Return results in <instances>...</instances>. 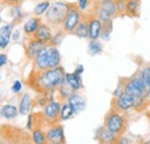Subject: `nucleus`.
<instances>
[{"instance_id":"obj_9","label":"nucleus","mask_w":150,"mask_h":144,"mask_svg":"<svg viewBox=\"0 0 150 144\" xmlns=\"http://www.w3.org/2000/svg\"><path fill=\"white\" fill-rule=\"evenodd\" d=\"M31 37L36 38L38 40L43 42L44 44H50L52 37H53V32H52V28L49 24L45 23H40V25L38 27V29L35 31V34Z\"/></svg>"},{"instance_id":"obj_21","label":"nucleus","mask_w":150,"mask_h":144,"mask_svg":"<svg viewBox=\"0 0 150 144\" xmlns=\"http://www.w3.org/2000/svg\"><path fill=\"white\" fill-rule=\"evenodd\" d=\"M140 0H127V7H126V14L132 18H137L140 15Z\"/></svg>"},{"instance_id":"obj_8","label":"nucleus","mask_w":150,"mask_h":144,"mask_svg":"<svg viewBox=\"0 0 150 144\" xmlns=\"http://www.w3.org/2000/svg\"><path fill=\"white\" fill-rule=\"evenodd\" d=\"M46 138L47 142L52 144H64L65 143V134L64 128L60 125H52L46 130Z\"/></svg>"},{"instance_id":"obj_1","label":"nucleus","mask_w":150,"mask_h":144,"mask_svg":"<svg viewBox=\"0 0 150 144\" xmlns=\"http://www.w3.org/2000/svg\"><path fill=\"white\" fill-rule=\"evenodd\" d=\"M65 75L66 73L60 66L45 71L34 69L29 75L28 84L38 93L49 95L57 90L65 82Z\"/></svg>"},{"instance_id":"obj_2","label":"nucleus","mask_w":150,"mask_h":144,"mask_svg":"<svg viewBox=\"0 0 150 144\" xmlns=\"http://www.w3.org/2000/svg\"><path fill=\"white\" fill-rule=\"evenodd\" d=\"M104 127L108 128L110 131H112L117 136H122V134L127 129V119L124 112H120L118 109L111 107L109 113L105 116Z\"/></svg>"},{"instance_id":"obj_29","label":"nucleus","mask_w":150,"mask_h":144,"mask_svg":"<svg viewBox=\"0 0 150 144\" xmlns=\"http://www.w3.org/2000/svg\"><path fill=\"white\" fill-rule=\"evenodd\" d=\"M118 13L121 15L126 14V7H127V0H114Z\"/></svg>"},{"instance_id":"obj_32","label":"nucleus","mask_w":150,"mask_h":144,"mask_svg":"<svg viewBox=\"0 0 150 144\" xmlns=\"http://www.w3.org/2000/svg\"><path fill=\"white\" fill-rule=\"evenodd\" d=\"M34 115H29V119H28V125H27V128L29 129V130H31V129H34Z\"/></svg>"},{"instance_id":"obj_3","label":"nucleus","mask_w":150,"mask_h":144,"mask_svg":"<svg viewBox=\"0 0 150 144\" xmlns=\"http://www.w3.org/2000/svg\"><path fill=\"white\" fill-rule=\"evenodd\" d=\"M71 8V4L65 2V1H57L45 13L46 15V21L49 22L50 25L52 27H60L62 25L66 15Z\"/></svg>"},{"instance_id":"obj_11","label":"nucleus","mask_w":150,"mask_h":144,"mask_svg":"<svg viewBox=\"0 0 150 144\" xmlns=\"http://www.w3.org/2000/svg\"><path fill=\"white\" fill-rule=\"evenodd\" d=\"M34 69L45 71L50 69L49 67V58H47V45H45L34 59Z\"/></svg>"},{"instance_id":"obj_7","label":"nucleus","mask_w":150,"mask_h":144,"mask_svg":"<svg viewBox=\"0 0 150 144\" xmlns=\"http://www.w3.org/2000/svg\"><path fill=\"white\" fill-rule=\"evenodd\" d=\"M88 28H89V36L91 40L98 39L102 35L103 30V22L95 13L88 14Z\"/></svg>"},{"instance_id":"obj_34","label":"nucleus","mask_w":150,"mask_h":144,"mask_svg":"<svg viewBox=\"0 0 150 144\" xmlns=\"http://www.w3.org/2000/svg\"><path fill=\"white\" fill-rule=\"evenodd\" d=\"M2 1L6 2V4H11V5H18V4H20L23 0H2Z\"/></svg>"},{"instance_id":"obj_16","label":"nucleus","mask_w":150,"mask_h":144,"mask_svg":"<svg viewBox=\"0 0 150 144\" xmlns=\"http://www.w3.org/2000/svg\"><path fill=\"white\" fill-rule=\"evenodd\" d=\"M74 35L79 38H87L89 36V28H88V14H83L82 20L75 28Z\"/></svg>"},{"instance_id":"obj_35","label":"nucleus","mask_w":150,"mask_h":144,"mask_svg":"<svg viewBox=\"0 0 150 144\" xmlns=\"http://www.w3.org/2000/svg\"><path fill=\"white\" fill-rule=\"evenodd\" d=\"M83 72V66L82 65H80V66H77V68H76V71H75V74H77V75H81Z\"/></svg>"},{"instance_id":"obj_26","label":"nucleus","mask_w":150,"mask_h":144,"mask_svg":"<svg viewBox=\"0 0 150 144\" xmlns=\"http://www.w3.org/2000/svg\"><path fill=\"white\" fill-rule=\"evenodd\" d=\"M103 47H102V44L96 39V40H90L89 45H88V53L90 55H96V54H99L102 52Z\"/></svg>"},{"instance_id":"obj_18","label":"nucleus","mask_w":150,"mask_h":144,"mask_svg":"<svg viewBox=\"0 0 150 144\" xmlns=\"http://www.w3.org/2000/svg\"><path fill=\"white\" fill-rule=\"evenodd\" d=\"M31 107H33V99H31V97H30L29 93H24V95L21 97L20 103H19L20 114H22V115L29 114Z\"/></svg>"},{"instance_id":"obj_17","label":"nucleus","mask_w":150,"mask_h":144,"mask_svg":"<svg viewBox=\"0 0 150 144\" xmlns=\"http://www.w3.org/2000/svg\"><path fill=\"white\" fill-rule=\"evenodd\" d=\"M42 23V20L39 16H35V18H29L24 25H23V31L27 36H33L35 34V31L38 29V27Z\"/></svg>"},{"instance_id":"obj_28","label":"nucleus","mask_w":150,"mask_h":144,"mask_svg":"<svg viewBox=\"0 0 150 144\" xmlns=\"http://www.w3.org/2000/svg\"><path fill=\"white\" fill-rule=\"evenodd\" d=\"M65 35H66V32L64 31V29L59 30V31H58V32L56 34V35H53L52 39H51V42H50V45L58 46L59 44H61V42H62V39H64Z\"/></svg>"},{"instance_id":"obj_31","label":"nucleus","mask_w":150,"mask_h":144,"mask_svg":"<svg viewBox=\"0 0 150 144\" xmlns=\"http://www.w3.org/2000/svg\"><path fill=\"white\" fill-rule=\"evenodd\" d=\"M89 4V0H77V6L81 11H84Z\"/></svg>"},{"instance_id":"obj_5","label":"nucleus","mask_w":150,"mask_h":144,"mask_svg":"<svg viewBox=\"0 0 150 144\" xmlns=\"http://www.w3.org/2000/svg\"><path fill=\"white\" fill-rule=\"evenodd\" d=\"M60 111H61V104L59 102L54 100H49V103L44 106V121L52 125H57L61 119H60Z\"/></svg>"},{"instance_id":"obj_39","label":"nucleus","mask_w":150,"mask_h":144,"mask_svg":"<svg viewBox=\"0 0 150 144\" xmlns=\"http://www.w3.org/2000/svg\"><path fill=\"white\" fill-rule=\"evenodd\" d=\"M0 22H1V16H0Z\"/></svg>"},{"instance_id":"obj_38","label":"nucleus","mask_w":150,"mask_h":144,"mask_svg":"<svg viewBox=\"0 0 150 144\" xmlns=\"http://www.w3.org/2000/svg\"><path fill=\"white\" fill-rule=\"evenodd\" d=\"M146 143H147V144H150V141H147V142H146Z\"/></svg>"},{"instance_id":"obj_4","label":"nucleus","mask_w":150,"mask_h":144,"mask_svg":"<svg viewBox=\"0 0 150 144\" xmlns=\"http://www.w3.org/2000/svg\"><path fill=\"white\" fill-rule=\"evenodd\" d=\"M82 11L79 8L77 4H71V8L66 15V18L62 23V29L66 34H74L75 28L77 27V24L80 23V21L82 20Z\"/></svg>"},{"instance_id":"obj_27","label":"nucleus","mask_w":150,"mask_h":144,"mask_svg":"<svg viewBox=\"0 0 150 144\" xmlns=\"http://www.w3.org/2000/svg\"><path fill=\"white\" fill-rule=\"evenodd\" d=\"M49 8H50V2H49V1L39 2V4L36 5V7L34 8V14H35L36 16H40V15H43L44 13H46Z\"/></svg>"},{"instance_id":"obj_6","label":"nucleus","mask_w":150,"mask_h":144,"mask_svg":"<svg viewBox=\"0 0 150 144\" xmlns=\"http://www.w3.org/2000/svg\"><path fill=\"white\" fill-rule=\"evenodd\" d=\"M111 107L114 108V109H118L120 112L126 113L132 107H134V97L132 95H129L128 92L122 91L119 96L113 98Z\"/></svg>"},{"instance_id":"obj_19","label":"nucleus","mask_w":150,"mask_h":144,"mask_svg":"<svg viewBox=\"0 0 150 144\" xmlns=\"http://www.w3.org/2000/svg\"><path fill=\"white\" fill-rule=\"evenodd\" d=\"M99 6L111 18L117 16L118 9H117L114 0H99Z\"/></svg>"},{"instance_id":"obj_33","label":"nucleus","mask_w":150,"mask_h":144,"mask_svg":"<svg viewBox=\"0 0 150 144\" xmlns=\"http://www.w3.org/2000/svg\"><path fill=\"white\" fill-rule=\"evenodd\" d=\"M7 64V55L6 54H0V67H4Z\"/></svg>"},{"instance_id":"obj_24","label":"nucleus","mask_w":150,"mask_h":144,"mask_svg":"<svg viewBox=\"0 0 150 144\" xmlns=\"http://www.w3.org/2000/svg\"><path fill=\"white\" fill-rule=\"evenodd\" d=\"M33 141L36 144H44L47 142L46 133H44L40 127H36L33 129Z\"/></svg>"},{"instance_id":"obj_22","label":"nucleus","mask_w":150,"mask_h":144,"mask_svg":"<svg viewBox=\"0 0 150 144\" xmlns=\"http://www.w3.org/2000/svg\"><path fill=\"white\" fill-rule=\"evenodd\" d=\"M19 108L14 105H5L0 108V114L2 118L5 119H8V120H12V119H15L16 115L19 114Z\"/></svg>"},{"instance_id":"obj_12","label":"nucleus","mask_w":150,"mask_h":144,"mask_svg":"<svg viewBox=\"0 0 150 144\" xmlns=\"http://www.w3.org/2000/svg\"><path fill=\"white\" fill-rule=\"evenodd\" d=\"M13 28H14V23H7L0 28V49L1 50H5L11 42L12 32H13Z\"/></svg>"},{"instance_id":"obj_25","label":"nucleus","mask_w":150,"mask_h":144,"mask_svg":"<svg viewBox=\"0 0 150 144\" xmlns=\"http://www.w3.org/2000/svg\"><path fill=\"white\" fill-rule=\"evenodd\" d=\"M58 90H59V93H60V98L64 99V100H65V99L67 100L68 97L74 92V90H73L66 82H64V83L58 88Z\"/></svg>"},{"instance_id":"obj_37","label":"nucleus","mask_w":150,"mask_h":144,"mask_svg":"<svg viewBox=\"0 0 150 144\" xmlns=\"http://www.w3.org/2000/svg\"><path fill=\"white\" fill-rule=\"evenodd\" d=\"M147 118H148V120H149V124H150V111L147 113Z\"/></svg>"},{"instance_id":"obj_23","label":"nucleus","mask_w":150,"mask_h":144,"mask_svg":"<svg viewBox=\"0 0 150 144\" xmlns=\"http://www.w3.org/2000/svg\"><path fill=\"white\" fill-rule=\"evenodd\" d=\"M75 114L74 112V108L73 106L68 103V102H66V103H64L62 105H61V111H60V119L61 120H68V119H71L73 115Z\"/></svg>"},{"instance_id":"obj_15","label":"nucleus","mask_w":150,"mask_h":144,"mask_svg":"<svg viewBox=\"0 0 150 144\" xmlns=\"http://www.w3.org/2000/svg\"><path fill=\"white\" fill-rule=\"evenodd\" d=\"M47 58H49V67L50 68H56L60 66L61 62V56L57 49V46L47 44Z\"/></svg>"},{"instance_id":"obj_36","label":"nucleus","mask_w":150,"mask_h":144,"mask_svg":"<svg viewBox=\"0 0 150 144\" xmlns=\"http://www.w3.org/2000/svg\"><path fill=\"white\" fill-rule=\"evenodd\" d=\"M19 36H20V31L19 30H16V31L13 34V40H16V39L19 38Z\"/></svg>"},{"instance_id":"obj_20","label":"nucleus","mask_w":150,"mask_h":144,"mask_svg":"<svg viewBox=\"0 0 150 144\" xmlns=\"http://www.w3.org/2000/svg\"><path fill=\"white\" fill-rule=\"evenodd\" d=\"M65 82H66L74 91H79L82 88L81 77H80V75H77V74H75V73L66 74V75H65Z\"/></svg>"},{"instance_id":"obj_30","label":"nucleus","mask_w":150,"mask_h":144,"mask_svg":"<svg viewBox=\"0 0 150 144\" xmlns=\"http://www.w3.org/2000/svg\"><path fill=\"white\" fill-rule=\"evenodd\" d=\"M21 89H22V83L20 81H15L13 83V85H12V91L14 93H19L20 91H21Z\"/></svg>"},{"instance_id":"obj_14","label":"nucleus","mask_w":150,"mask_h":144,"mask_svg":"<svg viewBox=\"0 0 150 144\" xmlns=\"http://www.w3.org/2000/svg\"><path fill=\"white\" fill-rule=\"evenodd\" d=\"M67 102L73 106L75 114H79L80 112H82V111L84 109V107H86V100H84V98H83L80 93H77L76 91H74V92L68 97Z\"/></svg>"},{"instance_id":"obj_13","label":"nucleus","mask_w":150,"mask_h":144,"mask_svg":"<svg viewBox=\"0 0 150 144\" xmlns=\"http://www.w3.org/2000/svg\"><path fill=\"white\" fill-rule=\"evenodd\" d=\"M118 137L119 136L114 135L112 131H110L108 128H105L104 126L102 128H99L97 130V134H96V138L100 143H117Z\"/></svg>"},{"instance_id":"obj_10","label":"nucleus","mask_w":150,"mask_h":144,"mask_svg":"<svg viewBox=\"0 0 150 144\" xmlns=\"http://www.w3.org/2000/svg\"><path fill=\"white\" fill-rule=\"evenodd\" d=\"M45 45H47V44H44L43 42H40V40H38L36 38H30L28 42H27V44H25V55H27V58H29V59H35V56L38 54V52L45 46Z\"/></svg>"}]
</instances>
